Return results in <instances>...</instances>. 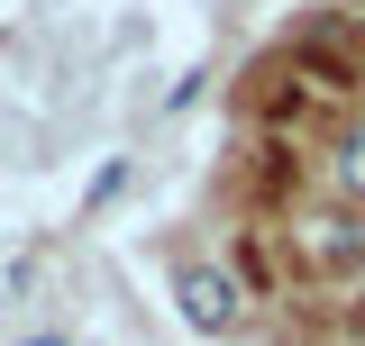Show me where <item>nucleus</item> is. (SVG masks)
Instances as JSON below:
<instances>
[{"label": "nucleus", "mask_w": 365, "mask_h": 346, "mask_svg": "<svg viewBox=\"0 0 365 346\" xmlns=\"http://www.w3.org/2000/svg\"><path fill=\"white\" fill-rule=\"evenodd\" d=\"M174 310L201 328V337H237L247 292H237V273H220V264H182V273H174Z\"/></svg>", "instance_id": "obj_1"}, {"label": "nucleus", "mask_w": 365, "mask_h": 346, "mask_svg": "<svg viewBox=\"0 0 365 346\" xmlns=\"http://www.w3.org/2000/svg\"><path fill=\"white\" fill-rule=\"evenodd\" d=\"M302 246H311L319 264H338V273H347V264H365V228H356V219H311V228H302Z\"/></svg>", "instance_id": "obj_2"}, {"label": "nucleus", "mask_w": 365, "mask_h": 346, "mask_svg": "<svg viewBox=\"0 0 365 346\" xmlns=\"http://www.w3.org/2000/svg\"><path fill=\"white\" fill-rule=\"evenodd\" d=\"M338 192H347V201L365 210V119H356L347 137H338Z\"/></svg>", "instance_id": "obj_3"}, {"label": "nucleus", "mask_w": 365, "mask_h": 346, "mask_svg": "<svg viewBox=\"0 0 365 346\" xmlns=\"http://www.w3.org/2000/svg\"><path fill=\"white\" fill-rule=\"evenodd\" d=\"M356 346H365V319H356Z\"/></svg>", "instance_id": "obj_4"}]
</instances>
